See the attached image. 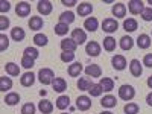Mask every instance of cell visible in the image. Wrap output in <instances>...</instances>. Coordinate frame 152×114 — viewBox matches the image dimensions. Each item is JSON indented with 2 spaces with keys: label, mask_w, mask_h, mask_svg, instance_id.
<instances>
[{
  "label": "cell",
  "mask_w": 152,
  "mask_h": 114,
  "mask_svg": "<svg viewBox=\"0 0 152 114\" xmlns=\"http://www.w3.org/2000/svg\"><path fill=\"white\" fill-rule=\"evenodd\" d=\"M135 96V90H134V87L132 85H128V84H125V85H120L119 88V97L122 100H132Z\"/></svg>",
  "instance_id": "6da1fadb"
},
{
  "label": "cell",
  "mask_w": 152,
  "mask_h": 114,
  "mask_svg": "<svg viewBox=\"0 0 152 114\" xmlns=\"http://www.w3.org/2000/svg\"><path fill=\"white\" fill-rule=\"evenodd\" d=\"M38 79H40V82L43 85H50L55 81V75L50 69H41L40 72H38Z\"/></svg>",
  "instance_id": "7a4b0ae2"
},
{
  "label": "cell",
  "mask_w": 152,
  "mask_h": 114,
  "mask_svg": "<svg viewBox=\"0 0 152 114\" xmlns=\"http://www.w3.org/2000/svg\"><path fill=\"white\" fill-rule=\"evenodd\" d=\"M128 9L132 15H137V14H142L145 11V5L142 0H129L128 2Z\"/></svg>",
  "instance_id": "3957f363"
},
{
  "label": "cell",
  "mask_w": 152,
  "mask_h": 114,
  "mask_svg": "<svg viewBox=\"0 0 152 114\" xmlns=\"http://www.w3.org/2000/svg\"><path fill=\"white\" fill-rule=\"evenodd\" d=\"M102 29L107 34H113L119 29V23L116 21V18H105L102 21Z\"/></svg>",
  "instance_id": "277c9868"
},
{
  "label": "cell",
  "mask_w": 152,
  "mask_h": 114,
  "mask_svg": "<svg viewBox=\"0 0 152 114\" xmlns=\"http://www.w3.org/2000/svg\"><path fill=\"white\" fill-rule=\"evenodd\" d=\"M76 108L79 111H87L91 108V99L88 96H79L76 99Z\"/></svg>",
  "instance_id": "5b68a950"
},
{
  "label": "cell",
  "mask_w": 152,
  "mask_h": 114,
  "mask_svg": "<svg viewBox=\"0 0 152 114\" xmlns=\"http://www.w3.org/2000/svg\"><path fill=\"white\" fill-rule=\"evenodd\" d=\"M37 9H38L40 14L49 15L50 12H52V9H53V5H52V2H49V0H40L38 5H37Z\"/></svg>",
  "instance_id": "8992f818"
},
{
  "label": "cell",
  "mask_w": 152,
  "mask_h": 114,
  "mask_svg": "<svg viewBox=\"0 0 152 114\" xmlns=\"http://www.w3.org/2000/svg\"><path fill=\"white\" fill-rule=\"evenodd\" d=\"M72 40L76 43V44H84L85 41H87V34H85V31L84 29H73V32H72Z\"/></svg>",
  "instance_id": "52a82bcc"
},
{
  "label": "cell",
  "mask_w": 152,
  "mask_h": 114,
  "mask_svg": "<svg viewBox=\"0 0 152 114\" xmlns=\"http://www.w3.org/2000/svg\"><path fill=\"white\" fill-rule=\"evenodd\" d=\"M111 64L114 67V70H125L126 69V58L123 55H114L111 59Z\"/></svg>",
  "instance_id": "ba28073f"
},
{
  "label": "cell",
  "mask_w": 152,
  "mask_h": 114,
  "mask_svg": "<svg viewBox=\"0 0 152 114\" xmlns=\"http://www.w3.org/2000/svg\"><path fill=\"white\" fill-rule=\"evenodd\" d=\"M15 12L18 17H28L31 14V5L28 2H18L15 6Z\"/></svg>",
  "instance_id": "9c48e42d"
},
{
  "label": "cell",
  "mask_w": 152,
  "mask_h": 114,
  "mask_svg": "<svg viewBox=\"0 0 152 114\" xmlns=\"http://www.w3.org/2000/svg\"><path fill=\"white\" fill-rule=\"evenodd\" d=\"M59 46L62 49V52H75L76 47H78V44H76L72 38H62Z\"/></svg>",
  "instance_id": "30bf717a"
},
{
  "label": "cell",
  "mask_w": 152,
  "mask_h": 114,
  "mask_svg": "<svg viewBox=\"0 0 152 114\" xmlns=\"http://www.w3.org/2000/svg\"><path fill=\"white\" fill-rule=\"evenodd\" d=\"M85 52L88 56H97L100 53V44L96 41H88L85 46Z\"/></svg>",
  "instance_id": "8fae6325"
},
{
  "label": "cell",
  "mask_w": 152,
  "mask_h": 114,
  "mask_svg": "<svg viewBox=\"0 0 152 114\" xmlns=\"http://www.w3.org/2000/svg\"><path fill=\"white\" fill-rule=\"evenodd\" d=\"M85 75L88 76V78H100V76H102V69H100L97 64L87 66V69H85Z\"/></svg>",
  "instance_id": "7c38bea8"
},
{
  "label": "cell",
  "mask_w": 152,
  "mask_h": 114,
  "mask_svg": "<svg viewBox=\"0 0 152 114\" xmlns=\"http://www.w3.org/2000/svg\"><path fill=\"white\" fill-rule=\"evenodd\" d=\"M129 70H131V75L135 76V78L142 76L143 67H142V64H140V61H138V59H132V61L129 62Z\"/></svg>",
  "instance_id": "4fadbf2b"
},
{
  "label": "cell",
  "mask_w": 152,
  "mask_h": 114,
  "mask_svg": "<svg viewBox=\"0 0 152 114\" xmlns=\"http://www.w3.org/2000/svg\"><path fill=\"white\" fill-rule=\"evenodd\" d=\"M24 37H26V32H24L23 28L17 26V28H14V29H11V38H12L14 41L20 43V41L24 40Z\"/></svg>",
  "instance_id": "5bb4252c"
},
{
  "label": "cell",
  "mask_w": 152,
  "mask_h": 114,
  "mask_svg": "<svg viewBox=\"0 0 152 114\" xmlns=\"http://www.w3.org/2000/svg\"><path fill=\"white\" fill-rule=\"evenodd\" d=\"M97 28H99V21L96 17H88L84 21V29H87L88 32H94V31H97Z\"/></svg>",
  "instance_id": "9a60e30c"
},
{
  "label": "cell",
  "mask_w": 152,
  "mask_h": 114,
  "mask_svg": "<svg viewBox=\"0 0 152 114\" xmlns=\"http://www.w3.org/2000/svg\"><path fill=\"white\" fill-rule=\"evenodd\" d=\"M93 12V5L91 3H88V2H84V3H79L78 6V14L81 17H87V15H90Z\"/></svg>",
  "instance_id": "2e32d148"
},
{
  "label": "cell",
  "mask_w": 152,
  "mask_h": 114,
  "mask_svg": "<svg viewBox=\"0 0 152 114\" xmlns=\"http://www.w3.org/2000/svg\"><path fill=\"white\" fill-rule=\"evenodd\" d=\"M111 12H113V15L116 17V18H123L125 14H126V6L123 3H116V5L113 6Z\"/></svg>",
  "instance_id": "e0dca14e"
},
{
  "label": "cell",
  "mask_w": 152,
  "mask_h": 114,
  "mask_svg": "<svg viewBox=\"0 0 152 114\" xmlns=\"http://www.w3.org/2000/svg\"><path fill=\"white\" fill-rule=\"evenodd\" d=\"M3 102L6 104V105H9V107H14V105H17L18 102H20V94L18 93H14V91H11V93H8L6 96H5V100Z\"/></svg>",
  "instance_id": "ac0fdd59"
},
{
  "label": "cell",
  "mask_w": 152,
  "mask_h": 114,
  "mask_svg": "<svg viewBox=\"0 0 152 114\" xmlns=\"http://www.w3.org/2000/svg\"><path fill=\"white\" fill-rule=\"evenodd\" d=\"M100 105H102L104 108H114L117 105V99L113 94H107V96H104L102 100H100Z\"/></svg>",
  "instance_id": "d6986e66"
},
{
  "label": "cell",
  "mask_w": 152,
  "mask_h": 114,
  "mask_svg": "<svg viewBox=\"0 0 152 114\" xmlns=\"http://www.w3.org/2000/svg\"><path fill=\"white\" fill-rule=\"evenodd\" d=\"M20 82H21V85L23 87H31V85H34V82H35V75L32 73V72H26L21 78H20Z\"/></svg>",
  "instance_id": "ffe728a7"
},
{
  "label": "cell",
  "mask_w": 152,
  "mask_h": 114,
  "mask_svg": "<svg viewBox=\"0 0 152 114\" xmlns=\"http://www.w3.org/2000/svg\"><path fill=\"white\" fill-rule=\"evenodd\" d=\"M38 110H40L43 114H50L53 111V104L47 99H43L40 104H38Z\"/></svg>",
  "instance_id": "44dd1931"
},
{
  "label": "cell",
  "mask_w": 152,
  "mask_h": 114,
  "mask_svg": "<svg viewBox=\"0 0 152 114\" xmlns=\"http://www.w3.org/2000/svg\"><path fill=\"white\" fill-rule=\"evenodd\" d=\"M119 46H120V49H122V50H131V49H132V46H134V40H132V38H131L129 35H125V37H122V38H120Z\"/></svg>",
  "instance_id": "7402d4cb"
},
{
  "label": "cell",
  "mask_w": 152,
  "mask_h": 114,
  "mask_svg": "<svg viewBox=\"0 0 152 114\" xmlns=\"http://www.w3.org/2000/svg\"><path fill=\"white\" fill-rule=\"evenodd\" d=\"M52 87H53V90H55V91L62 93L64 90H67V82H66V79H64V78H55V81H53Z\"/></svg>",
  "instance_id": "603a6c76"
},
{
  "label": "cell",
  "mask_w": 152,
  "mask_h": 114,
  "mask_svg": "<svg viewBox=\"0 0 152 114\" xmlns=\"http://www.w3.org/2000/svg\"><path fill=\"white\" fill-rule=\"evenodd\" d=\"M137 46L140 47V49H148V47H151V37H149L148 34L138 35V38H137Z\"/></svg>",
  "instance_id": "cb8c5ba5"
},
{
  "label": "cell",
  "mask_w": 152,
  "mask_h": 114,
  "mask_svg": "<svg viewBox=\"0 0 152 114\" xmlns=\"http://www.w3.org/2000/svg\"><path fill=\"white\" fill-rule=\"evenodd\" d=\"M137 28H138V23L135 18H126L123 21V29L126 32H134V31H137Z\"/></svg>",
  "instance_id": "d4e9b609"
},
{
  "label": "cell",
  "mask_w": 152,
  "mask_h": 114,
  "mask_svg": "<svg viewBox=\"0 0 152 114\" xmlns=\"http://www.w3.org/2000/svg\"><path fill=\"white\" fill-rule=\"evenodd\" d=\"M91 85H93V82L88 76L87 78H79V81H78V88L81 91H88L91 88Z\"/></svg>",
  "instance_id": "484cf974"
},
{
  "label": "cell",
  "mask_w": 152,
  "mask_h": 114,
  "mask_svg": "<svg viewBox=\"0 0 152 114\" xmlns=\"http://www.w3.org/2000/svg\"><path fill=\"white\" fill-rule=\"evenodd\" d=\"M116 38H113V37H105L104 38V49L107 50V52H113V50H116Z\"/></svg>",
  "instance_id": "4316f807"
},
{
  "label": "cell",
  "mask_w": 152,
  "mask_h": 114,
  "mask_svg": "<svg viewBox=\"0 0 152 114\" xmlns=\"http://www.w3.org/2000/svg\"><path fill=\"white\" fill-rule=\"evenodd\" d=\"M5 70L11 76H18L20 75V67H18V64H15V62H6V64H5Z\"/></svg>",
  "instance_id": "83f0119b"
},
{
  "label": "cell",
  "mask_w": 152,
  "mask_h": 114,
  "mask_svg": "<svg viewBox=\"0 0 152 114\" xmlns=\"http://www.w3.org/2000/svg\"><path fill=\"white\" fill-rule=\"evenodd\" d=\"M56 108H59V110H66V108H69L70 107V97L69 96H66V94H62V96H59L58 99H56Z\"/></svg>",
  "instance_id": "f1b7e54d"
},
{
  "label": "cell",
  "mask_w": 152,
  "mask_h": 114,
  "mask_svg": "<svg viewBox=\"0 0 152 114\" xmlns=\"http://www.w3.org/2000/svg\"><path fill=\"white\" fill-rule=\"evenodd\" d=\"M69 75L72 76V78H76V76H79L81 72H82V64L81 62H73L72 66H69Z\"/></svg>",
  "instance_id": "f546056e"
},
{
  "label": "cell",
  "mask_w": 152,
  "mask_h": 114,
  "mask_svg": "<svg viewBox=\"0 0 152 114\" xmlns=\"http://www.w3.org/2000/svg\"><path fill=\"white\" fill-rule=\"evenodd\" d=\"M43 18L41 17H31V20H29V28L32 29V31H40L41 28H43Z\"/></svg>",
  "instance_id": "4dcf8cb0"
},
{
  "label": "cell",
  "mask_w": 152,
  "mask_h": 114,
  "mask_svg": "<svg viewBox=\"0 0 152 114\" xmlns=\"http://www.w3.org/2000/svg\"><path fill=\"white\" fill-rule=\"evenodd\" d=\"M75 21V14L72 11H66L62 12V14L59 15V23H66V24H70Z\"/></svg>",
  "instance_id": "1f68e13d"
},
{
  "label": "cell",
  "mask_w": 152,
  "mask_h": 114,
  "mask_svg": "<svg viewBox=\"0 0 152 114\" xmlns=\"http://www.w3.org/2000/svg\"><path fill=\"white\" fill-rule=\"evenodd\" d=\"M12 88V79L6 78V76H2L0 78V91H6Z\"/></svg>",
  "instance_id": "d6a6232c"
},
{
  "label": "cell",
  "mask_w": 152,
  "mask_h": 114,
  "mask_svg": "<svg viewBox=\"0 0 152 114\" xmlns=\"http://www.w3.org/2000/svg\"><path fill=\"white\" fill-rule=\"evenodd\" d=\"M53 31H55L56 35L64 37V35H67V32H69V24H66V23H58V24H55Z\"/></svg>",
  "instance_id": "836d02e7"
},
{
  "label": "cell",
  "mask_w": 152,
  "mask_h": 114,
  "mask_svg": "<svg viewBox=\"0 0 152 114\" xmlns=\"http://www.w3.org/2000/svg\"><path fill=\"white\" fill-rule=\"evenodd\" d=\"M100 85H102L104 88V91H111L113 88H114V81L111 78H100Z\"/></svg>",
  "instance_id": "e575fe53"
},
{
  "label": "cell",
  "mask_w": 152,
  "mask_h": 114,
  "mask_svg": "<svg viewBox=\"0 0 152 114\" xmlns=\"http://www.w3.org/2000/svg\"><path fill=\"white\" fill-rule=\"evenodd\" d=\"M34 43H35V46L44 47V46H47V37L44 34H37L34 37Z\"/></svg>",
  "instance_id": "d590c367"
},
{
  "label": "cell",
  "mask_w": 152,
  "mask_h": 114,
  "mask_svg": "<svg viewBox=\"0 0 152 114\" xmlns=\"http://www.w3.org/2000/svg\"><path fill=\"white\" fill-rule=\"evenodd\" d=\"M88 93H90L93 97H97V96H100V94L104 93V88H102V85H100V84H93L91 88L88 90Z\"/></svg>",
  "instance_id": "8d00e7d4"
},
{
  "label": "cell",
  "mask_w": 152,
  "mask_h": 114,
  "mask_svg": "<svg viewBox=\"0 0 152 114\" xmlns=\"http://www.w3.org/2000/svg\"><path fill=\"white\" fill-rule=\"evenodd\" d=\"M125 114H138V105L134 104V102H128L123 108Z\"/></svg>",
  "instance_id": "74e56055"
},
{
  "label": "cell",
  "mask_w": 152,
  "mask_h": 114,
  "mask_svg": "<svg viewBox=\"0 0 152 114\" xmlns=\"http://www.w3.org/2000/svg\"><path fill=\"white\" fill-rule=\"evenodd\" d=\"M34 64H35V59H34V58H31V56H28V55H23V58H21V66H23L24 69H32Z\"/></svg>",
  "instance_id": "f35d334b"
},
{
  "label": "cell",
  "mask_w": 152,
  "mask_h": 114,
  "mask_svg": "<svg viewBox=\"0 0 152 114\" xmlns=\"http://www.w3.org/2000/svg\"><path fill=\"white\" fill-rule=\"evenodd\" d=\"M35 105L32 102H28L21 107V114H35Z\"/></svg>",
  "instance_id": "ab89813d"
},
{
  "label": "cell",
  "mask_w": 152,
  "mask_h": 114,
  "mask_svg": "<svg viewBox=\"0 0 152 114\" xmlns=\"http://www.w3.org/2000/svg\"><path fill=\"white\" fill-rule=\"evenodd\" d=\"M8 47H9V38L5 34H2V35H0V50L5 52Z\"/></svg>",
  "instance_id": "60d3db41"
},
{
  "label": "cell",
  "mask_w": 152,
  "mask_h": 114,
  "mask_svg": "<svg viewBox=\"0 0 152 114\" xmlns=\"http://www.w3.org/2000/svg\"><path fill=\"white\" fill-rule=\"evenodd\" d=\"M59 58L62 62H72L75 59V52H62Z\"/></svg>",
  "instance_id": "b9f144b4"
},
{
  "label": "cell",
  "mask_w": 152,
  "mask_h": 114,
  "mask_svg": "<svg viewBox=\"0 0 152 114\" xmlns=\"http://www.w3.org/2000/svg\"><path fill=\"white\" fill-rule=\"evenodd\" d=\"M24 55H28V56H31L34 59H37L38 56H40V53H38V50L35 47H26L24 49Z\"/></svg>",
  "instance_id": "7bdbcfd3"
},
{
  "label": "cell",
  "mask_w": 152,
  "mask_h": 114,
  "mask_svg": "<svg viewBox=\"0 0 152 114\" xmlns=\"http://www.w3.org/2000/svg\"><path fill=\"white\" fill-rule=\"evenodd\" d=\"M142 18L145 21H152V8H145V11L142 12Z\"/></svg>",
  "instance_id": "ee69618b"
},
{
  "label": "cell",
  "mask_w": 152,
  "mask_h": 114,
  "mask_svg": "<svg viewBox=\"0 0 152 114\" xmlns=\"http://www.w3.org/2000/svg\"><path fill=\"white\" fill-rule=\"evenodd\" d=\"M8 28H9V18L2 15V17H0V31H5Z\"/></svg>",
  "instance_id": "f6af8a7d"
},
{
  "label": "cell",
  "mask_w": 152,
  "mask_h": 114,
  "mask_svg": "<svg viewBox=\"0 0 152 114\" xmlns=\"http://www.w3.org/2000/svg\"><path fill=\"white\" fill-rule=\"evenodd\" d=\"M9 9H11V3L6 2V0H2V2H0V12L5 14V12H8Z\"/></svg>",
  "instance_id": "bcb514c9"
},
{
  "label": "cell",
  "mask_w": 152,
  "mask_h": 114,
  "mask_svg": "<svg viewBox=\"0 0 152 114\" xmlns=\"http://www.w3.org/2000/svg\"><path fill=\"white\" fill-rule=\"evenodd\" d=\"M143 66L152 69V53H146V55H145V58H143Z\"/></svg>",
  "instance_id": "7dc6e473"
},
{
  "label": "cell",
  "mask_w": 152,
  "mask_h": 114,
  "mask_svg": "<svg viewBox=\"0 0 152 114\" xmlns=\"http://www.w3.org/2000/svg\"><path fill=\"white\" fill-rule=\"evenodd\" d=\"M61 3H62V5H66V6H73V5H78V2H76V0H62Z\"/></svg>",
  "instance_id": "c3c4849f"
},
{
  "label": "cell",
  "mask_w": 152,
  "mask_h": 114,
  "mask_svg": "<svg viewBox=\"0 0 152 114\" xmlns=\"http://www.w3.org/2000/svg\"><path fill=\"white\" fill-rule=\"evenodd\" d=\"M146 102H148V105L152 107V93H149V94L146 96Z\"/></svg>",
  "instance_id": "681fc988"
},
{
  "label": "cell",
  "mask_w": 152,
  "mask_h": 114,
  "mask_svg": "<svg viewBox=\"0 0 152 114\" xmlns=\"http://www.w3.org/2000/svg\"><path fill=\"white\" fill-rule=\"evenodd\" d=\"M148 87L152 88V76H149V78H148Z\"/></svg>",
  "instance_id": "f907efd6"
},
{
  "label": "cell",
  "mask_w": 152,
  "mask_h": 114,
  "mask_svg": "<svg viewBox=\"0 0 152 114\" xmlns=\"http://www.w3.org/2000/svg\"><path fill=\"white\" fill-rule=\"evenodd\" d=\"M40 94H41V96H46V94H47V91H46V90H41V91H40Z\"/></svg>",
  "instance_id": "816d5d0a"
},
{
  "label": "cell",
  "mask_w": 152,
  "mask_h": 114,
  "mask_svg": "<svg viewBox=\"0 0 152 114\" xmlns=\"http://www.w3.org/2000/svg\"><path fill=\"white\" fill-rule=\"evenodd\" d=\"M100 114H113V113H111V111H102Z\"/></svg>",
  "instance_id": "f5cc1de1"
},
{
  "label": "cell",
  "mask_w": 152,
  "mask_h": 114,
  "mask_svg": "<svg viewBox=\"0 0 152 114\" xmlns=\"http://www.w3.org/2000/svg\"><path fill=\"white\" fill-rule=\"evenodd\" d=\"M148 3H149V5H152V0H149V2H148Z\"/></svg>",
  "instance_id": "db71d44e"
},
{
  "label": "cell",
  "mask_w": 152,
  "mask_h": 114,
  "mask_svg": "<svg viewBox=\"0 0 152 114\" xmlns=\"http://www.w3.org/2000/svg\"><path fill=\"white\" fill-rule=\"evenodd\" d=\"M61 114H69V113H61Z\"/></svg>",
  "instance_id": "11a10c76"
}]
</instances>
